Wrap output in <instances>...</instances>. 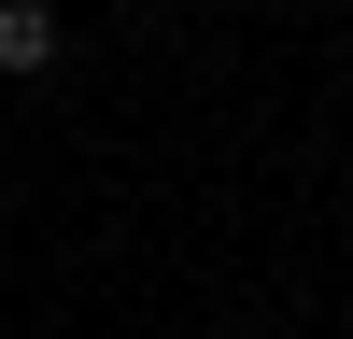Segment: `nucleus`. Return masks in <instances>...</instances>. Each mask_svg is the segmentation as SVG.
I'll use <instances>...</instances> for the list:
<instances>
[{"mask_svg":"<svg viewBox=\"0 0 353 339\" xmlns=\"http://www.w3.org/2000/svg\"><path fill=\"white\" fill-rule=\"evenodd\" d=\"M0 71H57V14L43 0H0Z\"/></svg>","mask_w":353,"mask_h":339,"instance_id":"nucleus-1","label":"nucleus"}]
</instances>
